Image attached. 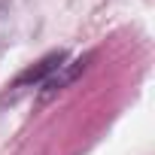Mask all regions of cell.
I'll return each instance as SVG.
<instances>
[{
    "instance_id": "cell-2",
    "label": "cell",
    "mask_w": 155,
    "mask_h": 155,
    "mask_svg": "<svg viewBox=\"0 0 155 155\" xmlns=\"http://www.w3.org/2000/svg\"><path fill=\"white\" fill-rule=\"evenodd\" d=\"M85 61H88V58L70 61V64L64 61V64H61V70H58V73H52L49 79L43 82V94H40V97H43V101H52V97H55L58 91H64V88H67V85H70V82L76 79V76H79V73L85 70Z\"/></svg>"
},
{
    "instance_id": "cell-1",
    "label": "cell",
    "mask_w": 155,
    "mask_h": 155,
    "mask_svg": "<svg viewBox=\"0 0 155 155\" xmlns=\"http://www.w3.org/2000/svg\"><path fill=\"white\" fill-rule=\"evenodd\" d=\"M67 61V52L64 49H58V52H49L46 58H40L34 67H28L18 79H15V88H28V85H37V82H46L52 73H58L61 70V64Z\"/></svg>"
},
{
    "instance_id": "cell-3",
    "label": "cell",
    "mask_w": 155,
    "mask_h": 155,
    "mask_svg": "<svg viewBox=\"0 0 155 155\" xmlns=\"http://www.w3.org/2000/svg\"><path fill=\"white\" fill-rule=\"evenodd\" d=\"M9 15V0H0V18Z\"/></svg>"
}]
</instances>
